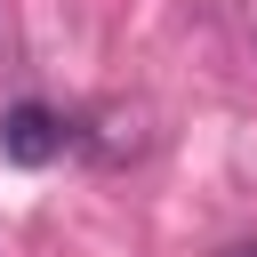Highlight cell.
I'll list each match as a JSON object with an SVG mask.
<instances>
[{
	"label": "cell",
	"mask_w": 257,
	"mask_h": 257,
	"mask_svg": "<svg viewBox=\"0 0 257 257\" xmlns=\"http://www.w3.org/2000/svg\"><path fill=\"white\" fill-rule=\"evenodd\" d=\"M64 145H72V128H64V112H48V104H32V96L0 112V153H8L16 169H48V161H56Z\"/></svg>",
	"instance_id": "cell-1"
},
{
	"label": "cell",
	"mask_w": 257,
	"mask_h": 257,
	"mask_svg": "<svg viewBox=\"0 0 257 257\" xmlns=\"http://www.w3.org/2000/svg\"><path fill=\"white\" fill-rule=\"evenodd\" d=\"M233 257H257V241H241V249H233Z\"/></svg>",
	"instance_id": "cell-2"
}]
</instances>
